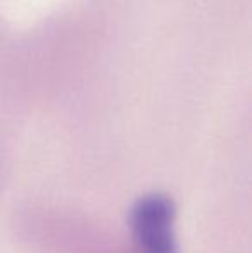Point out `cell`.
<instances>
[{
	"label": "cell",
	"instance_id": "cell-1",
	"mask_svg": "<svg viewBox=\"0 0 252 253\" xmlns=\"http://www.w3.org/2000/svg\"><path fill=\"white\" fill-rule=\"evenodd\" d=\"M173 203L164 195H149L137 202L131 212V226L144 253H176L171 224Z\"/></svg>",
	"mask_w": 252,
	"mask_h": 253
}]
</instances>
